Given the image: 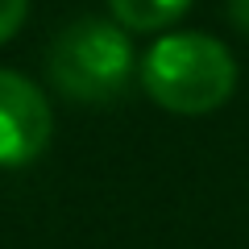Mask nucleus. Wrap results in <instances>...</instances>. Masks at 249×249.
Wrapping results in <instances>:
<instances>
[{"instance_id":"f257e3e1","label":"nucleus","mask_w":249,"mask_h":249,"mask_svg":"<svg viewBox=\"0 0 249 249\" xmlns=\"http://www.w3.org/2000/svg\"><path fill=\"white\" fill-rule=\"evenodd\" d=\"M142 88L158 108L178 116H204L220 108L237 88L232 50L212 34H162L137 62Z\"/></svg>"},{"instance_id":"f03ea898","label":"nucleus","mask_w":249,"mask_h":249,"mask_svg":"<svg viewBox=\"0 0 249 249\" xmlns=\"http://www.w3.org/2000/svg\"><path fill=\"white\" fill-rule=\"evenodd\" d=\"M137 71L133 42L112 17H75L46 50V79L71 104H108Z\"/></svg>"},{"instance_id":"7ed1b4c3","label":"nucleus","mask_w":249,"mask_h":249,"mask_svg":"<svg viewBox=\"0 0 249 249\" xmlns=\"http://www.w3.org/2000/svg\"><path fill=\"white\" fill-rule=\"evenodd\" d=\"M54 112L46 91L21 71L0 67V170L29 166L46 154Z\"/></svg>"},{"instance_id":"20e7f679","label":"nucleus","mask_w":249,"mask_h":249,"mask_svg":"<svg viewBox=\"0 0 249 249\" xmlns=\"http://www.w3.org/2000/svg\"><path fill=\"white\" fill-rule=\"evenodd\" d=\"M187 9H191V0H108V13L124 34L170 29Z\"/></svg>"},{"instance_id":"39448f33","label":"nucleus","mask_w":249,"mask_h":249,"mask_svg":"<svg viewBox=\"0 0 249 249\" xmlns=\"http://www.w3.org/2000/svg\"><path fill=\"white\" fill-rule=\"evenodd\" d=\"M29 17V0H0V46L9 42Z\"/></svg>"},{"instance_id":"423d86ee","label":"nucleus","mask_w":249,"mask_h":249,"mask_svg":"<svg viewBox=\"0 0 249 249\" xmlns=\"http://www.w3.org/2000/svg\"><path fill=\"white\" fill-rule=\"evenodd\" d=\"M229 21L241 34H249V0H229Z\"/></svg>"}]
</instances>
